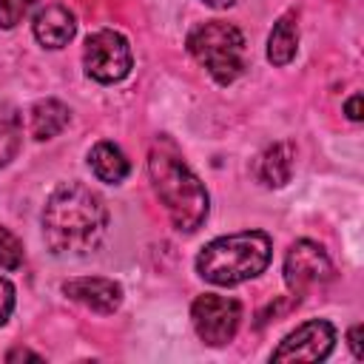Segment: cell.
Listing matches in <instances>:
<instances>
[{"label":"cell","mask_w":364,"mask_h":364,"mask_svg":"<svg viewBox=\"0 0 364 364\" xmlns=\"http://www.w3.org/2000/svg\"><path fill=\"white\" fill-rule=\"evenodd\" d=\"M108 230V208L100 193L80 182H63L43 208V239L57 256L94 253Z\"/></svg>","instance_id":"obj_1"},{"label":"cell","mask_w":364,"mask_h":364,"mask_svg":"<svg viewBox=\"0 0 364 364\" xmlns=\"http://www.w3.org/2000/svg\"><path fill=\"white\" fill-rule=\"evenodd\" d=\"M148 173L171 225L179 233H193L208 219V191L188 168L171 139H156L148 154Z\"/></svg>","instance_id":"obj_2"},{"label":"cell","mask_w":364,"mask_h":364,"mask_svg":"<svg viewBox=\"0 0 364 364\" xmlns=\"http://www.w3.org/2000/svg\"><path fill=\"white\" fill-rule=\"evenodd\" d=\"M270 236L264 230H242L208 242L196 256V273L219 287L256 279L270 264Z\"/></svg>","instance_id":"obj_3"},{"label":"cell","mask_w":364,"mask_h":364,"mask_svg":"<svg viewBox=\"0 0 364 364\" xmlns=\"http://www.w3.org/2000/svg\"><path fill=\"white\" fill-rule=\"evenodd\" d=\"M188 51L219 85H230L247 68L245 34L225 20H208L196 26L188 34Z\"/></svg>","instance_id":"obj_4"},{"label":"cell","mask_w":364,"mask_h":364,"mask_svg":"<svg viewBox=\"0 0 364 364\" xmlns=\"http://www.w3.org/2000/svg\"><path fill=\"white\" fill-rule=\"evenodd\" d=\"M82 65H85V74L97 82H105V85L119 82L131 71V46L119 31L100 28L85 40Z\"/></svg>","instance_id":"obj_5"},{"label":"cell","mask_w":364,"mask_h":364,"mask_svg":"<svg viewBox=\"0 0 364 364\" xmlns=\"http://www.w3.org/2000/svg\"><path fill=\"white\" fill-rule=\"evenodd\" d=\"M191 321L208 347H225L242 324V304L228 296L205 293L191 304Z\"/></svg>","instance_id":"obj_6"},{"label":"cell","mask_w":364,"mask_h":364,"mask_svg":"<svg viewBox=\"0 0 364 364\" xmlns=\"http://www.w3.org/2000/svg\"><path fill=\"white\" fill-rule=\"evenodd\" d=\"M333 279V262L327 250L313 239H299L284 253V284L293 296H304L310 287Z\"/></svg>","instance_id":"obj_7"},{"label":"cell","mask_w":364,"mask_h":364,"mask_svg":"<svg viewBox=\"0 0 364 364\" xmlns=\"http://www.w3.org/2000/svg\"><path fill=\"white\" fill-rule=\"evenodd\" d=\"M336 327L324 318H310L287 333L273 350V361H324L333 353Z\"/></svg>","instance_id":"obj_8"},{"label":"cell","mask_w":364,"mask_h":364,"mask_svg":"<svg viewBox=\"0 0 364 364\" xmlns=\"http://www.w3.org/2000/svg\"><path fill=\"white\" fill-rule=\"evenodd\" d=\"M63 293L74 301H80L82 307L94 310V313H114L122 304V284L114 279H102V276H80V279H68L63 282Z\"/></svg>","instance_id":"obj_9"},{"label":"cell","mask_w":364,"mask_h":364,"mask_svg":"<svg viewBox=\"0 0 364 364\" xmlns=\"http://www.w3.org/2000/svg\"><path fill=\"white\" fill-rule=\"evenodd\" d=\"M34 37L46 48H63L77 34V17L65 6H46L34 17Z\"/></svg>","instance_id":"obj_10"},{"label":"cell","mask_w":364,"mask_h":364,"mask_svg":"<svg viewBox=\"0 0 364 364\" xmlns=\"http://www.w3.org/2000/svg\"><path fill=\"white\" fill-rule=\"evenodd\" d=\"M293 159H296L293 142L267 145L256 159V179L264 188H284L290 182V176H293Z\"/></svg>","instance_id":"obj_11"},{"label":"cell","mask_w":364,"mask_h":364,"mask_svg":"<svg viewBox=\"0 0 364 364\" xmlns=\"http://www.w3.org/2000/svg\"><path fill=\"white\" fill-rule=\"evenodd\" d=\"M68 119H71L68 105L54 100V97H48V100H40V102L31 105V111H28V131H31L34 139H51V136H57L68 125Z\"/></svg>","instance_id":"obj_12"},{"label":"cell","mask_w":364,"mask_h":364,"mask_svg":"<svg viewBox=\"0 0 364 364\" xmlns=\"http://www.w3.org/2000/svg\"><path fill=\"white\" fill-rule=\"evenodd\" d=\"M88 165H91V171H94V176L100 179V182H108V185H119L125 176H128V171H131V162H128V156L119 151V145H114V142H97L91 151H88Z\"/></svg>","instance_id":"obj_13"},{"label":"cell","mask_w":364,"mask_h":364,"mask_svg":"<svg viewBox=\"0 0 364 364\" xmlns=\"http://www.w3.org/2000/svg\"><path fill=\"white\" fill-rule=\"evenodd\" d=\"M299 51V26L296 14H284L273 23V31L267 37V60L273 65H287Z\"/></svg>","instance_id":"obj_14"},{"label":"cell","mask_w":364,"mask_h":364,"mask_svg":"<svg viewBox=\"0 0 364 364\" xmlns=\"http://www.w3.org/2000/svg\"><path fill=\"white\" fill-rule=\"evenodd\" d=\"M23 145V117L14 105L0 102V168H6Z\"/></svg>","instance_id":"obj_15"},{"label":"cell","mask_w":364,"mask_h":364,"mask_svg":"<svg viewBox=\"0 0 364 364\" xmlns=\"http://www.w3.org/2000/svg\"><path fill=\"white\" fill-rule=\"evenodd\" d=\"M23 259H26L23 242L9 228H0V267L3 270H17V267H23Z\"/></svg>","instance_id":"obj_16"},{"label":"cell","mask_w":364,"mask_h":364,"mask_svg":"<svg viewBox=\"0 0 364 364\" xmlns=\"http://www.w3.org/2000/svg\"><path fill=\"white\" fill-rule=\"evenodd\" d=\"M37 6V0H0V28H14Z\"/></svg>","instance_id":"obj_17"},{"label":"cell","mask_w":364,"mask_h":364,"mask_svg":"<svg viewBox=\"0 0 364 364\" xmlns=\"http://www.w3.org/2000/svg\"><path fill=\"white\" fill-rule=\"evenodd\" d=\"M11 310H14V284L6 276H0V324H6Z\"/></svg>","instance_id":"obj_18"},{"label":"cell","mask_w":364,"mask_h":364,"mask_svg":"<svg viewBox=\"0 0 364 364\" xmlns=\"http://www.w3.org/2000/svg\"><path fill=\"white\" fill-rule=\"evenodd\" d=\"M361 324H353L350 327V333H347V341H350V350H353V355L355 358H364V350H361Z\"/></svg>","instance_id":"obj_19"},{"label":"cell","mask_w":364,"mask_h":364,"mask_svg":"<svg viewBox=\"0 0 364 364\" xmlns=\"http://www.w3.org/2000/svg\"><path fill=\"white\" fill-rule=\"evenodd\" d=\"M344 114H347L353 122H361V94H353V97L344 102Z\"/></svg>","instance_id":"obj_20"},{"label":"cell","mask_w":364,"mask_h":364,"mask_svg":"<svg viewBox=\"0 0 364 364\" xmlns=\"http://www.w3.org/2000/svg\"><path fill=\"white\" fill-rule=\"evenodd\" d=\"M17 358H31V361H43L37 353H31V350H11L9 355H6V361H17Z\"/></svg>","instance_id":"obj_21"},{"label":"cell","mask_w":364,"mask_h":364,"mask_svg":"<svg viewBox=\"0 0 364 364\" xmlns=\"http://www.w3.org/2000/svg\"><path fill=\"white\" fill-rule=\"evenodd\" d=\"M202 3H208V6H213V9H228V6H233L236 0H202Z\"/></svg>","instance_id":"obj_22"}]
</instances>
